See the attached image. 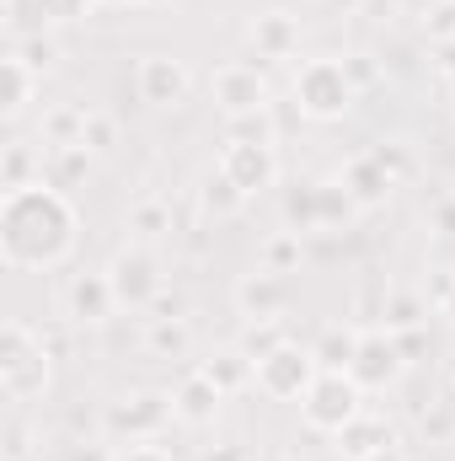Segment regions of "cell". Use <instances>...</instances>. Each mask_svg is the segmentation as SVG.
<instances>
[{"instance_id":"1","label":"cell","mask_w":455,"mask_h":461,"mask_svg":"<svg viewBox=\"0 0 455 461\" xmlns=\"http://www.w3.org/2000/svg\"><path fill=\"white\" fill-rule=\"evenodd\" d=\"M81 241V215L70 204V194L49 188L43 177L27 188H11L0 199V258L5 268L27 274V268H54L76 252Z\"/></svg>"},{"instance_id":"2","label":"cell","mask_w":455,"mask_h":461,"mask_svg":"<svg viewBox=\"0 0 455 461\" xmlns=\"http://www.w3.org/2000/svg\"><path fill=\"white\" fill-rule=\"evenodd\" d=\"M290 92H295V108L306 118H317V123H338V118H348L353 103H359V81H353L348 59H338V54L306 59V65L295 70Z\"/></svg>"},{"instance_id":"3","label":"cell","mask_w":455,"mask_h":461,"mask_svg":"<svg viewBox=\"0 0 455 461\" xmlns=\"http://www.w3.org/2000/svg\"><path fill=\"white\" fill-rule=\"evenodd\" d=\"M49 344L43 333H32L27 322H5L0 333V392L11 402H32L49 392Z\"/></svg>"},{"instance_id":"4","label":"cell","mask_w":455,"mask_h":461,"mask_svg":"<svg viewBox=\"0 0 455 461\" xmlns=\"http://www.w3.org/2000/svg\"><path fill=\"white\" fill-rule=\"evenodd\" d=\"M177 408H172V392H134V397H118L103 408V435L118 446H145V440H161L172 429Z\"/></svg>"},{"instance_id":"5","label":"cell","mask_w":455,"mask_h":461,"mask_svg":"<svg viewBox=\"0 0 455 461\" xmlns=\"http://www.w3.org/2000/svg\"><path fill=\"white\" fill-rule=\"evenodd\" d=\"M364 413V386L348 375V370H322L317 381H311V392L300 397V419H306V429H317V435H338L348 419H359Z\"/></svg>"},{"instance_id":"6","label":"cell","mask_w":455,"mask_h":461,"mask_svg":"<svg viewBox=\"0 0 455 461\" xmlns=\"http://www.w3.org/2000/svg\"><path fill=\"white\" fill-rule=\"evenodd\" d=\"M108 279H113L118 312H156V301L166 295V274H161L156 252H145V247H123V252H113Z\"/></svg>"},{"instance_id":"7","label":"cell","mask_w":455,"mask_h":461,"mask_svg":"<svg viewBox=\"0 0 455 461\" xmlns=\"http://www.w3.org/2000/svg\"><path fill=\"white\" fill-rule=\"evenodd\" d=\"M322 375V365H317V354L300 344H284L273 348V354H263L257 359V392L268 397V402H300L306 392H311V381Z\"/></svg>"},{"instance_id":"8","label":"cell","mask_w":455,"mask_h":461,"mask_svg":"<svg viewBox=\"0 0 455 461\" xmlns=\"http://www.w3.org/2000/svg\"><path fill=\"white\" fill-rule=\"evenodd\" d=\"M407 370V348L391 328H359V344H353V359H348V375L364 386V392H386L397 386Z\"/></svg>"},{"instance_id":"9","label":"cell","mask_w":455,"mask_h":461,"mask_svg":"<svg viewBox=\"0 0 455 461\" xmlns=\"http://www.w3.org/2000/svg\"><path fill=\"white\" fill-rule=\"evenodd\" d=\"M134 92H139L145 108H177L193 92V70L177 54H145L134 65Z\"/></svg>"},{"instance_id":"10","label":"cell","mask_w":455,"mask_h":461,"mask_svg":"<svg viewBox=\"0 0 455 461\" xmlns=\"http://www.w3.org/2000/svg\"><path fill=\"white\" fill-rule=\"evenodd\" d=\"M220 172L252 199V194H268V188L279 183V156H273V145H263V140H226Z\"/></svg>"},{"instance_id":"11","label":"cell","mask_w":455,"mask_h":461,"mask_svg":"<svg viewBox=\"0 0 455 461\" xmlns=\"http://www.w3.org/2000/svg\"><path fill=\"white\" fill-rule=\"evenodd\" d=\"M215 103L226 108L230 118H246V113H268V81L257 76V65H241V59H230L215 70Z\"/></svg>"},{"instance_id":"12","label":"cell","mask_w":455,"mask_h":461,"mask_svg":"<svg viewBox=\"0 0 455 461\" xmlns=\"http://www.w3.org/2000/svg\"><path fill=\"white\" fill-rule=\"evenodd\" d=\"M113 312H118V295H113L108 268H103V274H76V279L65 285V317H70L76 328H103Z\"/></svg>"},{"instance_id":"13","label":"cell","mask_w":455,"mask_h":461,"mask_svg":"<svg viewBox=\"0 0 455 461\" xmlns=\"http://www.w3.org/2000/svg\"><path fill=\"white\" fill-rule=\"evenodd\" d=\"M338 183H343V194L359 204V215H364V210H380V204L391 199V188H397V177L386 172V161H380L375 150H359V156L338 172Z\"/></svg>"},{"instance_id":"14","label":"cell","mask_w":455,"mask_h":461,"mask_svg":"<svg viewBox=\"0 0 455 461\" xmlns=\"http://www.w3.org/2000/svg\"><path fill=\"white\" fill-rule=\"evenodd\" d=\"M236 306H241L246 322H279V312L290 306V285H284V274H268V268L241 274V279H236Z\"/></svg>"},{"instance_id":"15","label":"cell","mask_w":455,"mask_h":461,"mask_svg":"<svg viewBox=\"0 0 455 461\" xmlns=\"http://www.w3.org/2000/svg\"><path fill=\"white\" fill-rule=\"evenodd\" d=\"M172 408H177V424H193V429H204V424H215L220 419V408H226V392L193 365L177 386H172Z\"/></svg>"},{"instance_id":"16","label":"cell","mask_w":455,"mask_h":461,"mask_svg":"<svg viewBox=\"0 0 455 461\" xmlns=\"http://www.w3.org/2000/svg\"><path fill=\"white\" fill-rule=\"evenodd\" d=\"M333 440H338L333 451H338L343 461H370L375 451L397 446V429H391V419H380V413H370V408H364L359 419H348V424H343Z\"/></svg>"},{"instance_id":"17","label":"cell","mask_w":455,"mask_h":461,"mask_svg":"<svg viewBox=\"0 0 455 461\" xmlns=\"http://www.w3.org/2000/svg\"><path fill=\"white\" fill-rule=\"evenodd\" d=\"M246 38H252V49H257L263 59H290V54L300 49V16H290V11H263V16H252Z\"/></svg>"},{"instance_id":"18","label":"cell","mask_w":455,"mask_h":461,"mask_svg":"<svg viewBox=\"0 0 455 461\" xmlns=\"http://www.w3.org/2000/svg\"><path fill=\"white\" fill-rule=\"evenodd\" d=\"M0 76H5V97H0V113H5V118H22L27 108H32V103H38V92H43V76H38V70H32V65H27L16 49L5 54Z\"/></svg>"},{"instance_id":"19","label":"cell","mask_w":455,"mask_h":461,"mask_svg":"<svg viewBox=\"0 0 455 461\" xmlns=\"http://www.w3.org/2000/svg\"><path fill=\"white\" fill-rule=\"evenodd\" d=\"M92 172V150L86 145H43V183L70 194L76 183H86Z\"/></svg>"},{"instance_id":"20","label":"cell","mask_w":455,"mask_h":461,"mask_svg":"<svg viewBox=\"0 0 455 461\" xmlns=\"http://www.w3.org/2000/svg\"><path fill=\"white\" fill-rule=\"evenodd\" d=\"M199 370H204V375H210V381H215L226 397H230V392H246V386H257V359H252L241 344L226 348V354H215V359H204Z\"/></svg>"},{"instance_id":"21","label":"cell","mask_w":455,"mask_h":461,"mask_svg":"<svg viewBox=\"0 0 455 461\" xmlns=\"http://www.w3.org/2000/svg\"><path fill=\"white\" fill-rule=\"evenodd\" d=\"M284 226L290 230H322V183H295L284 194Z\"/></svg>"},{"instance_id":"22","label":"cell","mask_w":455,"mask_h":461,"mask_svg":"<svg viewBox=\"0 0 455 461\" xmlns=\"http://www.w3.org/2000/svg\"><path fill=\"white\" fill-rule=\"evenodd\" d=\"M188 344H193V333H188L183 317H150V328H145V348H150L156 359H183Z\"/></svg>"},{"instance_id":"23","label":"cell","mask_w":455,"mask_h":461,"mask_svg":"<svg viewBox=\"0 0 455 461\" xmlns=\"http://www.w3.org/2000/svg\"><path fill=\"white\" fill-rule=\"evenodd\" d=\"M199 204H204L215 221H226V215H236V210L246 204V194H241L226 172L215 167V172H204V177H199Z\"/></svg>"},{"instance_id":"24","label":"cell","mask_w":455,"mask_h":461,"mask_svg":"<svg viewBox=\"0 0 455 461\" xmlns=\"http://www.w3.org/2000/svg\"><path fill=\"white\" fill-rule=\"evenodd\" d=\"M86 108H49L43 113V145H86Z\"/></svg>"},{"instance_id":"25","label":"cell","mask_w":455,"mask_h":461,"mask_svg":"<svg viewBox=\"0 0 455 461\" xmlns=\"http://www.w3.org/2000/svg\"><path fill=\"white\" fill-rule=\"evenodd\" d=\"M380 317H386L380 328H391V333H413V328L429 317V306H424L418 295H407V290H391V295L380 301Z\"/></svg>"},{"instance_id":"26","label":"cell","mask_w":455,"mask_h":461,"mask_svg":"<svg viewBox=\"0 0 455 461\" xmlns=\"http://www.w3.org/2000/svg\"><path fill=\"white\" fill-rule=\"evenodd\" d=\"M300 252H306V247H300V230H273V236H268V241H263V268H268V274H295V268H300Z\"/></svg>"},{"instance_id":"27","label":"cell","mask_w":455,"mask_h":461,"mask_svg":"<svg viewBox=\"0 0 455 461\" xmlns=\"http://www.w3.org/2000/svg\"><path fill=\"white\" fill-rule=\"evenodd\" d=\"M353 344H359V328H327V333L311 344V354H317V365H322V370H348Z\"/></svg>"},{"instance_id":"28","label":"cell","mask_w":455,"mask_h":461,"mask_svg":"<svg viewBox=\"0 0 455 461\" xmlns=\"http://www.w3.org/2000/svg\"><path fill=\"white\" fill-rule=\"evenodd\" d=\"M129 230L145 236V241H150V236H166V230H172V204H166V199H139V204L129 210Z\"/></svg>"},{"instance_id":"29","label":"cell","mask_w":455,"mask_h":461,"mask_svg":"<svg viewBox=\"0 0 455 461\" xmlns=\"http://www.w3.org/2000/svg\"><path fill=\"white\" fill-rule=\"evenodd\" d=\"M353 215H359V204L343 194V183H322V226H343Z\"/></svg>"},{"instance_id":"30","label":"cell","mask_w":455,"mask_h":461,"mask_svg":"<svg viewBox=\"0 0 455 461\" xmlns=\"http://www.w3.org/2000/svg\"><path fill=\"white\" fill-rule=\"evenodd\" d=\"M92 5L97 0H32V16H43V22H81Z\"/></svg>"},{"instance_id":"31","label":"cell","mask_w":455,"mask_h":461,"mask_svg":"<svg viewBox=\"0 0 455 461\" xmlns=\"http://www.w3.org/2000/svg\"><path fill=\"white\" fill-rule=\"evenodd\" d=\"M279 344H284V333H279V322H252V328L241 333V348H246L252 359H263V354H273Z\"/></svg>"},{"instance_id":"32","label":"cell","mask_w":455,"mask_h":461,"mask_svg":"<svg viewBox=\"0 0 455 461\" xmlns=\"http://www.w3.org/2000/svg\"><path fill=\"white\" fill-rule=\"evenodd\" d=\"M16 54H22V59H27V65L38 70V76H43V70H49V65L59 59V49H54V38H43V32H38V38H27V43H16Z\"/></svg>"},{"instance_id":"33","label":"cell","mask_w":455,"mask_h":461,"mask_svg":"<svg viewBox=\"0 0 455 461\" xmlns=\"http://www.w3.org/2000/svg\"><path fill=\"white\" fill-rule=\"evenodd\" d=\"M230 140H263V145H273V123H268V113L230 118Z\"/></svg>"},{"instance_id":"34","label":"cell","mask_w":455,"mask_h":461,"mask_svg":"<svg viewBox=\"0 0 455 461\" xmlns=\"http://www.w3.org/2000/svg\"><path fill=\"white\" fill-rule=\"evenodd\" d=\"M108 145H113V118L92 113L86 118V150H108Z\"/></svg>"},{"instance_id":"35","label":"cell","mask_w":455,"mask_h":461,"mask_svg":"<svg viewBox=\"0 0 455 461\" xmlns=\"http://www.w3.org/2000/svg\"><path fill=\"white\" fill-rule=\"evenodd\" d=\"M113 461H172V456H166L161 446H150V440H145V446H118Z\"/></svg>"},{"instance_id":"36","label":"cell","mask_w":455,"mask_h":461,"mask_svg":"<svg viewBox=\"0 0 455 461\" xmlns=\"http://www.w3.org/2000/svg\"><path fill=\"white\" fill-rule=\"evenodd\" d=\"M375 156H380V161H386V172H391V177H397V183H402V177H407V156H402V150H397V145H375Z\"/></svg>"},{"instance_id":"37","label":"cell","mask_w":455,"mask_h":461,"mask_svg":"<svg viewBox=\"0 0 455 461\" xmlns=\"http://www.w3.org/2000/svg\"><path fill=\"white\" fill-rule=\"evenodd\" d=\"M434 70H440V81L455 92V38H451V43H440V59H434Z\"/></svg>"},{"instance_id":"38","label":"cell","mask_w":455,"mask_h":461,"mask_svg":"<svg viewBox=\"0 0 455 461\" xmlns=\"http://www.w3.org/2000/svg\"><path fill=\"white\" fill-rule=\"evenodd\" d=\"M434 230L440 236H455V199H440L434 204Z\"/></svg>"},{"instance_id":"39","label":"cell","mask_w":455,"mask_h":461,"mask_svg":"<svg viewBox=\"0 0 455 461\" xmlns=\"http://www.w3.org/2000/svg\"><path fill=\"white\" fill-rule=\"evenodd\" d=\"M204 461H246V451H241V446H215Z\"/></svg>"},{"instance_id":"40","label":"cell","mask_w":455,"mask_h":461,"mask_svg":"<svg viewBox=\"0 0 455 461\" xmlns=\"http://www.w3.org/2000/svg\"><path fill=\"white\" fill-rule=\"evenodd\" d=\"M440 312H445V317H455V274L445 279V290H440Z\"/></svg>"},{"instance_id":"41","label":"cell","mask_w":455,"mask_h":461,"mask_svg":"<svg viewBox=\"0 0 455 461\" xmlns=\"http://www.w3.org/2000/svg\"><path fill=\"white\" fill-rule=\"evenodd\" d=\"M370 461H407V456H402L397 446H386V451H375V456H370Z\"/></svg>"},{"instance_id":"42","label":"cell","mask_w":455,"mask_h":461,"mask_svg":"<svg viewBox=\"0 0 455 461\" xmlns=\"http://www.w3.org/2000/svg\"><path fill=\"white\" fill-rule=\"evenodd\" d=\"M70 461H113V456H103V451H70Z\"/></svg>"},{"instance_id":"43","label":"cell","mask_w":455,"mask_h":461,"mask_svg":"<svg viewBox=\"0 0 455 461\" xmlns=\"http://www.w3.org/2000/svg\"><path fill=\"white\" fill-rule=\"evenodd\" d=\"M246 461H290V456H279V451H257V456H246Z\"/></svg>"},{"instance_id":"44","label":"cell","mask_w":455,"mask_h":461,"mask_svg":"<svg viewBox=\"0 0 455 461\" xmlns=\"http://www.w3.org/2000/svg\"><path fill=\"white\" fill-rule=\"evenodd\" d=\"M97 5H139V0H97Z\"/></svg>"},{"instance_id":"45","label":"cell","mask_w":455,"mask_h":461,"mask_svg":"<svg viewBox=\"0 0 455 461\" xmlns=\"http://www.w3.org/2000/svg\"><path fill=\"white\" fill-rule=\"evenodd\" d=\"M139 5H166V0H139Z\"/></svg>"}]
</instances>
